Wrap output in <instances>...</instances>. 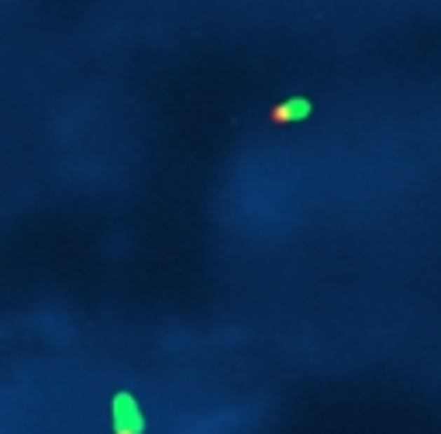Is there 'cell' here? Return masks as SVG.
Listing matches in <instances>:
<instances>
[{
  "label": "cell",
  "instance_id": "6da1fadb",
  "mask_svg": "<svg viewBox=\"0 0 441 434\" xmlns=\"http://www.w3.org/2000/svg\"><path fill=\"white\" fill-rule=\"evenodd\" d=\"M300 107H307V104H283L280 111H273V121H290L297 111H300Z\"/></svg>",
  "mask_w": 441,
  "mask_h": 434
}]
</instances>
